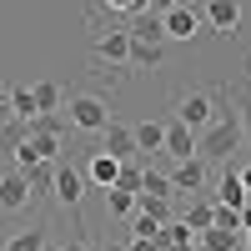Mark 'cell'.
I'll list each match as a JSON object with an SVG mask.
<instances>
[{
    "label": "cell",
    "instance_id": "cell-1",
    "mask_svg": "<svg viewBox=\"0 0 251 251\" xmlns=\"http://www.w3.org/2000/svg\"><path fill=\"white\" fill-rule=\"evenodd\" d=\"M231 151H241V121H236V111H221L196 136V156L201 161H231Z\"/></svg>",
    "mask_w": 251,
    "mask_h": 251
},
{
    "label": "cell",
    "instance_id": "cell-2",
    "mask_svg": "<svg viewBox=\"0 0 251 251\" xmlns=\"http://www.w3.org/2000/svg\"><path fill=\"white\" fill-rule=\"evenodd\" d=\"M66 121H71V131H86V136H100L106 131V121H111V106H106V96H91V91H80V96H66Z\"/></svg>",
    "mask_w": 251,
    "mask_h": 251
},
{
    "label": "cell",
    "instance_id": "cell-3",
    "mask_svg": "<svg viewBox=\"0 0 251 251\" xmlns=\"http://www.w3.org/2000/svg\"><path fill=\"white\" fill-rule=\"evenodd\" d=\"M166 176H171V191H176V196H196V191H211V161H201L196 151H191V156H181V161H176Z\"/></svg>",
    "mask_w": 251,
    "mask_h": 251
},
{
    "label": "cell",
    "instance_id": "cell-4",
    "mask_svg": "<svg viewBox=\"0 0 251 251\" xmlns=\"http://www.w3.org/2000/svg\"><path fill=\"white\" fill-rule=\"evenodd\" d=\"M221 111H216V91H181L176 96V121H186L191 131H206Z\"/></svg>",
    "mask_w": 251,
    "mask_h": 251
},
{
    "label": "cell",
    "instance_id": "cell-5",
    "mask_svg": "<svg viewBox=\"0 0 251 251\" xmlns=\"http://www.w3.org/2000/svg\"><path fill=\"white\" fill-rule=\"evenodd\" d=\"M30 201H35V191H30V176L20 171V166H5V171H0V211L20 216Z\"/></svg>",
    "mask_w": 251,
    "mask_h": 251
},
{
    "label": "cell",
    "instance_id": "cell-6",
    "mask_svg": "<svg viewBox=\"0 0 251 251\" xmlns=\"http://www.w3.org/2000/svg\"><path fill=\"white\" fill-rule=\"evenodd\" d=\"M86 171H75V166H66V161H55V176H50V191H55V201L66 206V211H80V201H86Z\"/></svg>",
    "mask_w": 251,
    "mask_h": 251
},
{
    "label": "cell",
    "instance_id": "cell-7",
    "mask_svg": "<svg viewBox=\"0 0 251 251\" xmlns=\"http://www.w3.org/2000/svg\"><path fill=\"white\" fill-rule=\"evenodd\" d=\"M161 25H166V40H191L201 30V10L186 5V0H176V5L161 10Z\"/></svg>",
    "mask_w": 251,
    "mask_h": 251
},
{
    "label": "cell",
    "instance_id": "cell-8",
    "mask_svg": "<svg viewBox=\"0 0 251 251\" xmlns=\"http://www.w3.org/2000/svg\"><path fill=\"white\" fill-rule=\"evenodd\" d=\"M201 25H211L216 35H236V25H241V0H206V5H201Z\"/></svg>",
    "mask_w": 251,
    "mask_h": 251
},
{
    "label": "cell",
    "instance_id": "cell-9",
    "mask_svg": "<svg viewBox=\"0 0 251 251\" xmlns=\"http://www.w3.org/2000/svg\"><path fill=\"white\" fill-rule=\"evenodd\" d=\"M100 141H106V146H100V151H111L116 161H131V156H141L136 151V126H126V121H106V131H100Z\"/></svg>",
    "mask_w": 251,
    "mask_h": 251
},
{
    "label": "cell",
    "instance_id": "cell-10",
    "mask_svg": "<svg viewBox=\"0 0 251 251\" xmlns=\"http://www.w3.org/2000/svg\"><path fill=\"white\" fill-rule=\"evenodd\" d=\"M211 201L216 206H246V186H241V176H236V161H226V171L216 176V191H211Z\"/></svg>",
    "mask_w": 251,
    "mask_h": 251
},
{
    "label": "cell",
    "instance_id": "cell-11",
    "mask_svg": "<svg viewBox=\"0 0 251 251\" xmlns=\"http://www.w3.org/2000/svg\"><path fill=\"white\" fill-rule=\"evenodd\" d=\"M161 151L166 156H171V161H181V156H191L196 151V131H191V126H186V121H166V141H161Z\"/></svg>",
    "mask_w": 251,
    "mask_h": 251
},
{
    "label": "cell",
    "instance_id": "cell-12",
    "mask_svg": "<svg viewBox=\"0 0 251 251\" xmlns=\"http://www.w3.org/2000/svg\"><path fill=\"white\" fill-rule=\"evenodd\" d=\"M96 60L100 66H126V60H131V35L126 30H106L96 40Z\"/></svg>",
    "mask_w": 251,
    "mask_h": 251
},
{
    "label": "cell",
    "instance_id": "cell-13",
    "mask_svg": "<svg viewBox=\"0 0 251 251\" xmlns=\"http://www.w3.org/2000/svg\"><path fill=\"white\" fill-rule=\"evenodd\" d=\"M126 35H131V40H146V46H161V40H166V25H161V15L146 5V10H136V15H131Z\"/></svg>",
    "mask_w": 251,
    "mask_h": 251
},
{
    "label": "cell",
    "instance_id": "cell-14",
    "mask_svg": "<svg viewBox=\"0 0 251 251\" xmlns=\"http://www.w3.org/2000/svg\"><path fill=\"white\" fill-rule=\"evenodd\" d=\"M116 176H121V161H116L111 151H91V161H86V181L106 191V186H116Z\"/></svg>",
    "mask_w": 251,
    "mask_h": 251
},
{
    "label": "cell",
    "instance_id": "cell-15",
    "mask_svg": "<svg viewBox=\"0 0 251 251\" xmlns=\"http://www.w3.org/2000/svg\"><path fill=\"white\" fill-rule=\"evenodd\" d=\"M106 216H111V221H131V216H136V191H126V186H106Z\"/></svg>",
    "mask_w": 251,
    "mask_h": 251
},
{
    "label": "cell",
    "instance_id": "cell-16",
    "mask_svg": "<svg viewBox=\"0 0 251 251\" xmlns=\"http://www.w3.org/2000/svg\"><path fill=\"white\" fill-rule=\"evenodd\" d=\"M20 146L30 151V161H55L60 156V136H50V131H25Z\"/></svg>",
    "mask_w": 251,
    "mask_h": 251
},
{
    "label": "cell",
    "instance_id": "cell-17",
    "mask_svg": "<svg viewBox=\"0 0 251 251\" xmlns=\"http://www.w3.org/2000/svg\"><path fill=\"white\" fill-rule=\"evenodd\" d=\"M161 141H166V121H141V126H136V151H141L146 161L161 151Z\"/></svg>",
    "mask_w": 251,
    "mask_h": 251
},
{
    "label": "cell",
    "instance_id": "cell-18",
    "mask_svg": "<svg viewBox=\"0 0 251 251\" xmlns=\"http://www.w3.org/2000/svg\"><path fill=\"white\" fill-rule=\"evenodd\" d=\"M211 211H216V201L206 196V191H196V196H191V206L181 211V221L191 226V231H206V226H211Z\"/></svg>",
    "mask_w": 251,
    "mask_h": 251
},
{
    "label": "cell",
    "instance_id": "cell-19",
    "mask_svg": "<svg viewBox=\"0 0 251 251\" xmlns=\"http://www.w3.org/2000/svg\"><path fill=\"white\" fill-rule=\"evenodd\" d=\"M136 196H156V201H171L176 191H171V176H166V171H151V166H146V171H141V191Z\"/></svg>",
    "mask_w": 251,
    "mask_h": 251
},
{
    "label": "cell",
    "instance_id": "cell-20",
    "mask_svg": "<svg viewBox=\"0 0 251 251\" xmlns=\"http://www.w3.org/2000/svg\"><path fill=\"white\" fill-rule=\"evenodd\" d=\"M30 96H35V111H60V106H66V91H60L55 80H35Z\"/></svg>",
    "mask_w": 251,
    "mask_h": 251
},
{
    "label": "cell",
    "instance_id": "cell-21",
    "mask_svg": "<svg viewBox=\"0 0 251 251\" xmlns=\"http://www.w3.org/2000/svg\"><path fill=\"white\" fill-rule=\"evenodd\" d=\"M201 246H211V251H236L241 246V231H226V226H206V231H196Z\"/></svg>",
    "mask_w": 251,
    "mask_h": 251
},
{
    "label": "cell",
    "instance_id": "cell-22",
    "mask_svg": "<svg viewBox=\"0 0 251 251\" xmlns=\"http://www.w3.org/2000/svg\"><path fill=\"white\" fill-rule=\"evenodd\" d=\"M5 100H10L15 121H30V116H35V96H30V86H10V91H5Z\"/></svg>",
    "mask_w": 251,
    "mask_h": 251
},
{
    "label": "cell",
    "instance_id": "cell-23",
    "mask_svg": "<svg viewBox=\"0 0 251 251\" xmlns=\"http://www.w3.org/2000/svg\"><path fill=\"white\" fill-rule=\"evenodd\" d=\"M161 226H166L161 216H151V211H136V216H131V236H146V241H156V246H161Z\"/></svg>",
    "mask_w": 251,
    "mask_h": 251
},
{
    "label": "cell",
    "instance_id": "cell-24",
    "mask_svg": "<svg viewBox=\"0 0 251 251\" xmlns=\"http://www.w3.org/2000/svg\"><path fill=\"white\" fill-rule=\"evenodd\" d=\"M5 251H46V226H30V231H15L5 241Z\"/></svg>",
    "mask_w": 251,
    "mask_h": 251
},
{
    "label": "cell",
    "instance_id": "cell-25",
    "mask_svg": "<svg viewBox=\"0 0 251 251\" xmlns=\"http://www.w3.org/2000/svg\"><path fill=\"white\" fill-rule=\"evenodd\" d=\"M126 66H136V71H151V66H161V46L131 40V60H126Z\"/></svg>",
    "mask_w": 251,
    "mask_h": 251
},
{
    "label": "cell",
    "instance_id": "cell-26",
    "mask_svg": "<svg viewBox=\"0 0 251 251\" xmlns=\"http://www.w3.org/2000/svg\"><path fill=\"white\" fill-rule=\"evenodd\" d=\"M25 176H30V191H35V196H40V191H50V176H55V161H35V166H30Z\"/></svg>",
    "mask_w": 251,
    "mask_h": 251
},
{
    "label": "cell",
    "instance_id": "cell-27",
    "mask_svg": "<svg viewBox=\"0 0 251 251\" xmlns=\"http://www.w3.org/2000/svg\"><path fill=\"white\" fill-rule=\"evenodd\" d=\"M236 100V121H241V141H251V91H231Z\"/></svg>",
    "mask_w": 251,
    "mask_h": 251
},
{
    "label": "cell",
    "instance_id": "cell-28",
    "mask_svg": "<svg viewBox=\"0 0 251 251\" xmlns=\"http://www.w3.org/2000/svg\"><path fill=\"white\" fill-rule=\"evenodd\" d=\"M106 10H116V15H136V10H146V0H100Z\"/></svg>",
    "mask_w": 251,
    "mask_h": 251
},
{
    "label": "cell",
    "instance_id": "cell-29",
    "mask_svg": "<svg viewBox=\"0 0 251 251\" xmlns=\"http://www.w3.org/2000/svg\"><path fill=\"white\" fill-rule=\"evenodd\" d=\"M10 121H15V111H10V100H0V131H5Z\"/></svg>",
    "mask_w": 251,
    "mask_h": 251
},
{
    "label": "cell",
    "instance_id": "cell-30",
    "mask_svg": "<svg viewBox=\"0 0 251 251\" xmlns=\"http://www.w3.org/2000/svg\"><path fill=\"white\" fill-rule=\"evenodd\" d=\"M236 176H241V186H246V196H251V161H246V166H236Z\"/></svg>",
    "mask_w": 251,
    "mask_h": 251
},
{
    "label": "cell",
    "instance_id": "cell-31",
    "mask_svg": "<svg viewBox=\"0 0 251 251\" xmlns=\"http://www.w3.org/2000/svg\"><path fill=\"white\" fill-rule=\"evenodd\" d=\"M60 251H91V241H71V246H60Z\"/></svg>",
    "mask_w": 251,
    "mask_h": 251
},
{
    "label": "cell",
    "instance_id": "cell-32",
    "mask_svg": "<svg viewBox=\"0 0 251 251\" xmlns=\"http://www.w3.org/2000/svg\"><path fill=\"white\" fill-rule=\"evenodd\" d=\"M186 251H211V246H201V241H191V246H186Z\"/></svg>",
    "mask_w": 251,
    "mask_h": 251
},
{
    "label": "cell",
    "instance_id": "cell-33",
    "mask_svg": "<svg viewBox=\"0 0 251 251\" xmlns=\"http://www.w3.org/2000/svg\"><path fill=\"white\" fill-rule=\"evenodd\" d=\"M5 91H10V86H5V80H0V100H5Z\"/></svg>",
    "mask_w": 251,
    "mask_h": 251
},
{
    "label": "cell",
    "instance_id": "cell-34",
    "mask_svg": "<svg viewBox=\"0 0 251 251\" xmlns=\"http://www.w3.org/2000/svg\"><path fill=\"white\" fill-rule=\"evenodd\" d=\"M0 156H5V136H0Z\"/></svg>",
    "mask_w": 251,
    "mask_h": 251
},
{
    "label": "cell",
    "instance_id": "cell-35",
    "mask_svg": "<svg viewBox=\"0 0 251 251\" xmlns=\"http://www.w3.org/2000/svg\"><path fill=\"white\" fill-rule=\"evenodd\" d=\"M0 171H5V166H0Z\"/></svg>",
    "mask_w": 251,
    "mask_h": 251
},
{
    "label": "cell",
    "instance_id": "cell-36",
    "mask_svg": "<svg viewBox=\"0 0 251 251\" xmlns=\"http://www.w3.org/2000/svg\"><path fill=\"white\" fill-rule=\"evenodd\" d=\"M246 60H251V55H246Z\"/></svg>",
    "mask_w": 251,
    "mask_h": 251
}]
</instances>
